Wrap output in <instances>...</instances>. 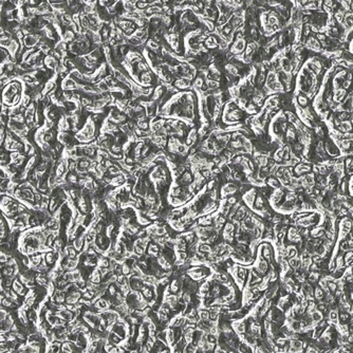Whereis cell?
<instances>
[{
    "label": "cell",
    "mask_w": 353,
    "mask_h": 353,
    "mask_svg": "<svg viewBox=\"0 0 353 353\" xmlns=\"http://www.w3.org/2000/svg\"><path fill=\"white\" fill-rule=\"evenodd\" d=\"M199 316H200V320H203V322H206V320H209V312L207 309H200L199 311Z\"/></svg>",
    "instance_id": "13"
},
{
    "label": "cell",
    "mask_w": 353,
    "mask_h": 353,
    "mask_svg": "<svg viewBox=\"0 0 353 353\" xmlns=\"http://www.w3.org/2000/svg\"><path fill=\"white\" fill-rule=\"evenodd\" d=\"M128 284H129L130 290L131 291L139 292V291H141V289L144 286L145 283L143 282V280L141 277H138V276H134V275H130L129 277H128Z\"/></svg>",
    "instance_id": "1"
},
{
    "label": "cell",
    "mask_w": 353,
    "mask_h": 353,
    "mask_svg": "<svg viewBox=\"0 0 353 353\" xmlns=\"http://www.w3.org/2000/svg\"><path fill=\"white\" fill-rule=\"evenodd\" d=\"M203 85H204V80H203L202 76H199V77H197L196 80H194V86L196 87L197 89H202L203 88Z\"/></svg>",
    "instance_id": "17"
},
{
    "label": "cell",
    "mask_w": 353,
    "mask_h": 353,
    "mask_svg": "<svg viewBox=\"0 0 353 353\" xmlns=\"http://www.w3.org/2000/svg\"><path fill=\"white\" fill-rule=\"evenodd\" d=\"M314 295H315V298H316V300H318V301L322 300V299L325 298V296H326V295H325V291L322 290V289L320 288V286H318V288H316V290H315V293H314Z\"/></svg>",
    "instance_id": "14"
},
{
    "label": "cell",
    "mask_w": 353,
    "mask_h": 353,
    "mask_svg": "<svg viewBox=\"0 0 353 353\" xmlns=\"http://www.w3.org/2000/svg\"><path fill=\"white\" fill-rule=\"evenodd\" d=\"M181 289H182V283H181V281H180V280L175 279L174 281L170 283L169 290H170V292H172V294L177 295L178 293L181 291Z\"/></svg>",
    "instance_id": "7"
},
{
    "label": "cell",
    "mask_w": 353,
    "mask_h": 353,
    "mask_svg": "<svg viewBox=\"0 0 353 353\" xmlns=\"http://www.w3.org/2000/svg\"><path fill=\"white\" fill-rule=\"evenodd\" d=\"M233 54H241L243 51H245V39L244 38H238L236 41L233 44L232 49H230Z\"/></svg>",
    "instance_id": "4"
},
{
    "label": "cell",
    "mask_w": 353,
    "mask_h": 353,
    "mask_svg": "<svg viewBox=\"0 0 353 353\" xmlns=\"http://www.w3.org/2000/svg\"><path fill=\"white\" fill-rule=\"evenodd\" d=\"M215 183H216L215 180H211V181H209L208 183H207V186H206L207 190H211V189H213L214 186H215Z\"/></svg>",
    "instance_id": "21"
},
{
    "label": "cell",
    "mask_w": 353,
    "mask_h": 353,
    "mask_svg": "<svg viewBox=\"0 0 353 353\" xmlns=\"http://www.w3.org/2000/svg\"><path fill=\"white\" fill-rule=\"evenodd\" d=\"M298 100H299V103H300L301 105H306V104H307V98H306L305 96H299Z\"/></svg>",
    "instance_id": "22"
},
{
    "label": "cell",
    "mask_w": 353,
    "mask_h": 353,
    "mask_svg": "<svg viewBox=\"0 0 353 353\" xmlns=\"http://www.w3.org/2000/svg\"><path fill=\"white\" fill-rule=\"evenodd\" d=\"M256 194H257V190H256L255 188H252V189H250L249 191L245 192L244 196H243L244 203L247 204V207L252 208V211H253V207H254V202H255V199H256Z\"/></svg>",
    "instance_id": "2"
},
{
    "label": "cell",
    "mask_w": 353,
    "mask_h": 353,
    "mask_svg": "<svg viewBox=\"0 0 353 353\" xmlns=\"http://www.w3.org/2000/svg\"><path fill=\"white\" fill-rule=\"evenodd\" d=\"M122 274L125 276H130L132 274V269L129 266V265L126 264L125 262L122 264Z\"/></svg>",
    "instance_id": "15"
},
{
    "label": "cell",
    "mask_w": 353,
    "mask_h": 353,
    "mask_svg": "<svg viewBox=\"0 0 353 353\" xmlns=\"http://www.w3.org/2000/svg\"><path fill=\"white\" fill-rule=\"evenodd\" d=\"M266 183H267V185H269L270 187H272V188H275V189H278V188H280V182L278 181L276 178H273V177L269 178V179H267V181H266Z\"/></svg>",
    "instance_id": "11"
},
{
    "label": "cell",
    "mask_w": 353,
    "mask_h": 353,
    "mask_svg": "<svg viewBox=\"0 0 353 353\" xmlns=\"http://www.w3.org/2000/svg\"><path fill=\"white\" fill-rule=\"evenodd\" d=\"M257 107L255 106L254 104H250L249 106L247 107V111L249 114H256L257 113Z\"/></svg>",
    "instance_id": "19"
},
{
    "label": "cell",
    "mask_w": 353,
    "mask_h": 353,
    "mask_svg": "<svg viewBox=\"0 0 353 353\" xmlns=\"http://www.w3.org/2000/svg\"><path fill=\"white\" fill-rule=\"evenodd\" d=\"M346 270L344 269V267H339V269H336L334 272H333V277L335 278V279H339V278H342L344 276V274H345Z\"/></svg>",
    "instance_id": "16"
},
{
    "label": "cell",
    "mask_w": 353,
    "mask_h": 353,
    "mask_svg": "<svg viewBox=\"0 0 353 353\" xmlns=\"http://www.w3.org/2000/svg\"><path fill=\"white\" fill-rule=\"evenodd\" d=\"M166 341H167V345H174L176 343V338H175L174 334V329H166Z\"/></svg>",
    "instance_id": "8"
},
{
    "label": "cell",
    "mask_w": 353,
    "mask_h": 353,
    "mask_svg": "<svg viewBox=\"0 0 353 353\" xmlns=\"http://www.w3.org/2000/svg\"><path fill=\"white\" fill-rule=\"evenodd\" d=\"M147 252H148V255L150 257H159L160 256V252H161V249H159V245L155 244V243H150L148 244V249H147Z\"/></svg>",
    "instance_id": "5"
},
{
    "label": "cell",
    "mask_w": 353,
    "mask_h": 353,
    "mask_svg": "<svg viewBox=\"0 0 353 353\" xmlns=\"http://www.w3.org/2000/svg\"><path fill=\"white\" fill-rule=\"evenodd\" d=\"M148 127H149L148 121H147L146 119H141V121L139 122V129L147 130V129H148Z\"/></svg>",
    "instance_id": "18"
},
{
    "label": "cell",
    "mask_w": 353,
    "mask_h": 353,
    "mask_svg": "<svg viewBox=\"0 0 353 353\" xmlns=\"http://www.w3.org/2000/svg\"><path fill=\"white\" fill-rule=\"evenodd\" d=\"M232 327L233 329H234V332L236 333L237 335H239V336H242V335L245 334V332H247V325H245V322H243V320L239 319V320H236V322H234L232 324Z\"/></svg>",
    "instance_id": "3"
},
{
    "label": "cell",
    "mask_w": 353,
    "mask_h": 353,
    "mask_svg": "<svg viewBox=\"0 0 353 353\" xmlns=\"http://www.w3.org/2000/svg\"><path fill=\"white\" fill-rule=\"evenodd\" d=\"M289 264H290V266L292 267V269L298 270V269H300V267H301L302 261H301L300 258L294 257V258H291V259L289 260Z\"/></svg>",
    "instance_id": "10"
},
{
    "label": "cell",
    "mask_w": 353,
    "mask_h": 353,
    "mask_svg": "<svg viewBox=\"0 0 353 353\" xmlns=\"http://www.w3.org/2000/svg\"><path fill=\"white\" fill-rule=\"evenodd\" d=\"M297 256V249L293 245H289L286 249V258H294Z\"/></svg>",
    "instance_id": "12"
},
{
    "label": "cell",
    "mask_w": 353,
    "mask_h": 353,
    "mask_svg": "<svg viewBox=\"0 0 353 353\" xmlns=\"http://www.w3.org/2000/svg\"><path fill=\"white\" fill-rule=\"evenodd\" d=\"M129 353H141V352L139 351L138 349H132V350H130Z\"/></svg>",
    "instance_id": "23"
},
{
    "label": "cell",
    "mask_w": 353,
    "mask_h": 353,
    "mask_svg": "<svg viewBox=\"0 0 353 353\" xmlns=\"http://www.w3.org/2000/svg\"><path fill=\"white\" fill-rule=\"evenodd\" d=\"M205 44H206V47L208 49H215V48H217V47H219V42H218L217 39H216L215 37H213V36H209V37L206 38V40H205Z\"/></svg>",
    "instance_id": "9"
},
{
    "label": "cell",
    "mask_w": 353,
    "mask_h": 353,
    "mask_svg": "<svg viewBox=\"0 0 353 353\" xmlns=\"http://www.w3.org/2000/svg\"><path fill=\"white\" fill-rule=\"evenodd\" d=\"M219 85H220L219 83L215 80H208V83H207V86L211 89H217L219 87Z\"/></svg>",
    "instance_id": "20"
},
{
    "label": "cell",
    "mask_w": 353,
    "mask_h": 353,
    "mask_svg": "<svg viewBox=\"0 0 353 353\" xmlns=\"http://www.w3.org/2000/svg\"><path fill=\"white\" fill-rule=\"evenodd\" d=\"M190 87V83L188 80H186V78H179V80H177L176 82H175V88L177 90L178 89H187Z\"/></svg>",
    "instance_id": "6"
}]
</instances>
